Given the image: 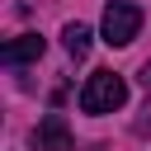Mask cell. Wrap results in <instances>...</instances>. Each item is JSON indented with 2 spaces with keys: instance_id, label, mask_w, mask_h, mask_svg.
Returning a JSON list of instances; mask_svg holds the SVG:
<instances>
[{
  "instance_id": "cell-1",
  "label": "cell",
  "mask_w": 151,
  "mask_h": 151,
  "mask_svg": "<svg viewBox=\"0 0 151 151\" xmlns=\"http://www.w3.org/2000/svg\"><path fill=\"white\" fill-rule=\"evenodd\" d=\"M127 104V80L118 71H94L85 85H80V109L85 113H113Z\"/></svg>"
},
{
  "instance_id": "cell-2",
  "label": "cell",
  "mask_w": 151,
  "mask_h": 151,
  "mask_svg": "<svg viewBox=\"0 0 151 151\" xmlns=\"http://www.w3.org/2000/svg\"><path fill=\"white\" fill-rule=\"evenodd\" d=\"M99 33H104V42H109V47H127V42L142 33V9H137L132 0H109Z\"/></svg>"
},
{
  "instance_id": "cell-3",
  "label": "cell",
  "mask_w": 151,
  "mask_h": 151,
  "mask_svg": "<svg viewBox=\"0 0 151 151\" xmlns=\"http://www.w3.org/2000/svg\"><path fill=\"white\" fill-rule=\"evenodd\" d=\"M33 146L38 151H71V127L61 113H47L38 127H33Z\"/></svg>"
},
{
  "instance_id": "cell-4",
  "label": "cell",
  "mask_w": 151,
  "mask_h": 151,
  "mask_svg": "<svg viewBox=\"0 0 151 151\" xmlns=\"http://www.w3.org/2000/svg\"><path fill=\"white\" fill-rule=\"evenodd\" d=\"M42 47H47V42H42L38 33H19V38H9V42H5V52H0V57H5V66H24V61H38V57H42Z\"/></svg>"
},
{
  "instance_id": "cell-5",
  "label": "cell",
  "mask_w": 151,
  "mask_h": 151,
  "mask_svg": "<svg viewBox=\"0 0 151 151\" xmlns=\"http://www.w3.org/2000/svg\"><path fill=\"white\" fill-rule=\"evenodd\" d=\"M61 47L80 61V57L90 52V28H85V24H66V28H61Z\"/></svg>"
},
{
  "instance_id": "cell-6",
  "label": "cell",
  "mask_w": 151,
  "mask_h": 151,
  "mask_svg": "<svg viewBox=\"0 0 151 151\" xmlns=\"http://www.w3.org/2000/svg\"><path fill=\"white\" fill-rule=\"evenodd\" d=\"M137 132H142V137L151 132V99H146V109H142V118H137Z\"/></svg>"
}]
</instances>
